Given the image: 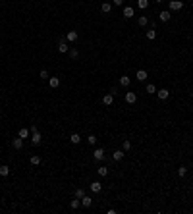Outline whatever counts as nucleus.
Instances as JSON below:
<instances>
[{"label": "nucleus", "mask_w": 193, "mask_h": 214, "mask_svg": "<svg viewBox=\"0 0 193 214\" xmlns=\"http://www.w3.org/2000/svg\"><path fill=\"white\" fill-rule=\"evenodd\" d=\"M181 8H183V2H181V0H170V4H168V10H170V12H178Z\"/></svg>", "instance_id": "1"}, {"label": "nucleus", "mask_w": 193, "mask_h": 214, "mask_svg": "<svg viewBox=\"0 0 193 214\" xmlns=\"http://www.w3.org/2000/svg\"><path fill=\"white\" fill-rule=\"evenodd\" d=\"M31 129H33V135H31V143H33V145H41V141H43V137H41V133H39V129H37V127H35V125H33Z\"/></svg>", "instance_id": "2"}, {"label": "nucleus", "mask_w": 193, "mask_h": 214, "mask_svg": "<svg viewBox=\"0 0 193 214\" xmlns=\"http://www.w3.org/2000/svg\"><path fill=\"white\" fill-rule=\"evenodd\" d=\"M93 158H95L96 162L104 160V149H103V147H96V149H95V152H93Z\"/></svg>", "instance_id": "3"}, {"label": "nucleus", "mask_w": 193, "mask_h": 214, "mask_svg": "<svg viewBox=\"0 0 193 214\" xmlns=\"http://www.w3.org/2000/svg\"><path fill=\"white\" fill-rule=\"evenodd\" d=\"M89 189H91V193H101V191H103V183H101V181H93L89 185Z\"/></svg>", "instance_id": "4"}, {"label": "nucleus", "mask_w": 193, "mask_h": 214, "mask_svg": "<svg viewBox=\"0 0 193 214\" xmlns=\"http://www.w3.org/2000/svg\"><path fill=\"white\" fill-rule=\"evenodd\" d=\"M124 156H126V150H124V149H118V150H114V152H112V158H114L116 162H120Z\"/></svg>", "instance_id": "5"}, {"label": "nucleus", "mask_w": 193, "mask_h": 214, "mask_svg": "<svg viewBox=\"0 0 193 214\" xmlns=\"http://www.w3.org/2000/svg\"><path fill=\"white\" fill-rule=\"evenodd\" d=\"M170 18H172V12H170V10H162V12L158 14V20L160 21H170Z\"/></svg>", "instance_id": "6"}, {"label": "nucleus", "mask_w": 193, "mask_h": 214, "mask_svg": "<svg viewBox=\"0 0 193 214\" xmlns=\"http://www.w3.org/2000/svg\"><path fill=\"white\" fill-rule=\"evenodd\" d=\"M124 98H126V102H128V104H135V102H137V95H135V93H126V97H124Z\"/></svg>", "instance_id": "7"}, {"label": "nucleus", "mask_w": 193, "mask_h": 214, "mask_svg": "<svg viewBox=\"0 0 193 214\" xmlns=\"http://www.w3.org/2000/svg\"><path fill=\"white\" fill-rule=\"evenodd\" d=\"M91 205H93V199H91L89 195H83L81 197V207H85V208H89Z\"/></svg>", "instance_id": "8"}, {"label": "nucleus", "mask_w": 193, "mask_h": 214, "mask_svg": "<svg viewBox=\"0 0 193 214\" xmlns=\"http://www.w3.org/2000/svg\"><path fill=\"white\" fill-rule=\"evenodd\" d=\"M112 102H114V95H112V93H108V95H104V97H103V104H104V106H110Z\"/></svg>", "instance_id": "9"}, {"label": "nucleus", "mask_w": 193, "mask_h": 214, "mask_svg": "<svg viewBox=\"0 0 193 214\" xmlns=\"http://www.w3.org/2000/svg\"><path fill=\"white\" fill-rule=\"evenodd\" d=\"M156 95H158V98H160V100H166V98L170 97V91H168V89H158V91H156Z\"/></svg>", "instance_id": "10"}, {"label": "nucleus", "mask_w": 193, "mask_h": 214, "mask_svg": "<svg viewBox=\"0 0 193 214\" xmlns=\"http://www.w3.org/2000/svg\"><path fill=\"white\" fill-rule=\"evenodd\" d=\"M12 145H14V149L21 150V149H23V139H21V137L18 135V139H14V141H12Z\"/></svg>", "instance_id": "11"}, {"label": "nucleus", "mask_w": 193, "mask_h": 214, "mask_svg": "<svg viewBox=\"0 0 193 214\" xmlns=\"http://www.w3.org/2000/svg\"><path fill=\"white\" fill-rule=\"evenodd\" d=\"M48 85H50V89H58V87H60V79L58 77H48Z\"/></svg>", "instance_id": "12"}, {"label": "nucleus", "mask_w": 193, "mask_h": 214, "mask_svg": "<svg viewBox=\"0 0 193 214\" xmlns=\"http://www.w3.org/2000/svg\"><path fill=\"white\" fill-rule=\"evenodd\" d=\"M124 18H126V20L133 18V8L131 6H124Z\"/></svg>", "instance_id": "13"}, {"label": "nucleus", "mask_w": 193, "mask_h": 214, "mask_svg": "<svg viewBox=\"0 0 193 214\" xmlns=\"http://www.w3.org/2000/svg\"><path fill=\"white\" fill-rule=\"evenodd\" d=\"M77 37H79V35H77L75 31H68V33H66V41H70V43L77 41Z\"/></svg>", "instance_id": "14"}, {"label": "nucleus", "mask_w": 193, "mask_h": 214, "mask_svg": "<svg viewBox=\"0 0 193 214\" xmlns=\"http://www.w3.org/2000/svg\"><path fill=\"white\" fill-rule=\"evenodd\" d=\"M58 50H60V52H62V54H66V52H68V50H70V46H68V45H66V41H64V39H62V41H60V45H58Z\"/></svg>", "instance_id": "15"}, {"label": "nucleus", "mask_w": 193, "mask_h": 214, "mask_svg": "<svg viewBox=\"0 0 193 214\" xmlns=\"http://www.w3.org/2000/svg\"><path fill=\"white\" fill-rule=\"evenodd\" d=\"M137 23H139V27H147L149 25V18H147V16H139Z\"/></svg>", "instance_id": "16"}, {"label": "nucleus", "mask_w": 193, "mask_h": 214, "mask_svg": "<svg viewBox=\"0 0 193 214\" xmlns=\"http://www.w3.org/2000/svg\"><path fill=\"white\" fill-rule=\"evenodd\" d=\"M120 85H122V87H129V85H131V79H129L128 75H122V77H120Z\"/></svg>", "instance_id": "17"}, {"label": "nucleus", "mask_w": 193, "mask_h": 214, "mask_svg": "<svg viewBox=\"0 0 193 214\" xmlns=\"http://www.w3.org/2000/svg\"><path fill=\"white\" fill-rule=\"evenodd\" d=\"M70 141L73 143V145H77V143H81V135H79V133H71V135H70Z\"/></svg>", "instance_id": "18"}, {"label": "nucleus", "mask_w": 193, "mask_h": 214, "mask_svg": "<svg viewBox=\"0 0 193 214\" xmlns=\"http://www.w3.org/2000/svg\"><path fill=\"white\" fill-rule=\"evenodd\" d=\"M147 77H149V75H147V71H145V70H137V79H139V81H145Z\"/></svg>", "instance_id": "19"}, {"label": "nucleus", "mask_w": 193, "mask_h": 214, "mask_svg": "<svg viewBox=\"0 0 193 214\" xmlns=\"http://www.w3.org/2000/svg\"><path fill=\"white\" fill-rule=\"evenodd\" d=\"M96 172H99V175H101V177L108 175V168H106V166H99V168H96Z\"/></svg>", "instance_id": "20"}, {"label": "nucleus", "mask_w": 193, "mask_h": 214, "mask_svg": "<svg viewBox=\"0 0 193 214\" xmlns=\"http://www.w3.org/2000/svg\"><path fill=\"white\" fill-rule=\"evenodd\" d=\"M29 162L33 164V166H39V164H41V156H37V154H33L31 158H29Z\"/></svg>", "instance_id": "21"}, {"label": "nucleus", "mask_w": 193, "mask_h": 214, "mask_svg": "<svg viewBox=\"0 0 193 214\" xmlns=\"http://www.w3.org/2000/svg\"><path fill=\"white\" fill-rule=\"evenodd\" d=\"M68 54H70V58H79V50H77V48H70V50H68Z\"/></svg>", "instance_id": "22"}, {"label": "nucleus", "mask_w": 193, "mask_h": 214, "mask_svg": "<svg viewBox=\"0 0 193 214\" xmlns=\"http://www.w3.org/2000/svg\"><path fill=\"white\" fill-rule=\"evenodd\" d=\"M101 10H103L104 14H108L110 10H112V4H110V2H103V6H101Z\"/></svg>", "instance_id": "23"}, {"label": "nucleus", "mask_w": 193, "mask_h": 214, "mask_svg": "<svg viewBox=\"0 0 193 214\" xmlns=\"http://www.w3.org/2000/svg\"><path fill=\"white\" fill-rule=\"evenodd\" d=\"M79 205H81V199H77V197H75V199H73V201L70 202V207L73 208V210H77V208H79Z\"/></svg>", "instance_id": "24"}, {"label": "nucleus", "mask_w": 193, "mask_h": 214, "mask_svg": "<svg viewBox=\"0 0 193 214\" xmlns=\"http://www.w3.org/2000/svg\"><path fill=\"white\" fill-rule=\"evenodd\" d=\"M8 174H10V168H8V166H0V175H2V177H6Z\"/></svg>", "instance_id": "25"}, {"label": "nucleus", "mask_w": 193, "mask_h": 214, "mask_svg": "<svg viewBox=\"0 0 193 214\" xmlns=\"http://www.w3.org/2000/svg\"><path fill=\"white\" fill-rule=\"evenodd\" d=\"M145 91H147V93H149V95H153V93H156V87H154V85H153V83H149V85H147V87H145Z\"/></svg>", "instance_id": "26"}, {"label": "nucleus", "mask_w": 193, "mask_h": 214, "mask_svg": "<svg viewBox=\"0 0 193 214\" xmlns=\"http://www.w3.org/2000/svg\"><path fill=\"white\" fill-rule=\"evenodd\" d=\"M19 137H21V139H27V137H29V129L21 127V129H19Z\"/></svg>", "instance_id": "27"}, {"label": "nucleus", "mask_w": 193, "mask_h": 214, "mask_svg": "<svg viewBox=\"0 0 193 214\" xmlns=\"http://www.w3.org/2000/svg\"><path fill=\"white\" fill-rule=\"evenodd\" d=\"M147 39H149V41L156 39V31H154V29H149V31H147Z\"/></svg>", "instance_id": "28"}, {"label": "nucleus", "mask_w": 193, "mask_h": 214, "mask_svg": "<svg viewBox=\"0 0 193 214\" xmlns=\"http://www.w3.org/2000/svg\"><path fill=\"white\" fill-rule=\"evenodd\" d=\"M137 6L141 8V10H145L149 6V0H137Z\"/></svg>", "instance_id": "29"}, {"label": "nucleus", "mask_w": 193, "mask_h": 214, "mask_svg": "<svg viewBox=\"0 0 193 214\" xmlns=\"http://www.w3.org/2000/svg\"><path fill=\"white\" fill-rule=\"evenodd\" d=\"M186 174H187V168H186V166H180V168H178V175H180V177H183Z\"/></svg>", "instance_id": "30"}, {"label": "nucleus", "mask_w": 193, "mask_h": 214, "mask_svg": "<svg viewBox=\"0 0 193 214\" xmlns=\"http://www.w3.org/2000/svg\"><path fill=\"white\" fill-rule=\"evenodd\" d=\"M122 149H124V150H126V152H128V150H129V149H131V143H129V141H128V139H126V141H124V143H122Z\"/></svg>", "instance_id": "31"}, {"label": "nucleus", "mask_w": 193, "mask_h": 214, "mask_svg": "<svg viewBox=\"0 0 193 214\" xmlns=\"http://www.w3.org/2000/svg\"><path fill=\"white\" fill-rule=\"evenodd\" d=\"M83 195H85V189H83V187L75 189V197H77V199H81V197H83Z\"/></svg>", "instance_id": "32"}, {"label": "nucleus", "mask_w": 193, "mask_h": 214, "mask_svg": "<svg viewBox=\"0 0 193 214\" xmlns=\"http://www.w3.org/2000/svg\"><path fill=\"white\" fill-rule=\"evenodd\" d=\"M39 77H41V79H48L50 75H48V71H46V70H41V73H39Z\"/></svg>", "instance_id": "33"}, {"label": "nucleus", "mask_w": 193, "mask_h": 214, "mask_svg": "<svg viewBox=\"0 0 193 214\" xmlns=\"http://www.w3.org/2000/svg\"><path fill=\"white\" fill-rule=\"evenodd\" d=\"M87 143H89V145H96V137L95 135H89V137H87Z\"/></svg>", "instance_id": "34"}, {"label": "nucleus", "mask_w": 193, "mask_h": 214, "mask_svg": "<svg viewBox=\"0 0 193 214\" xmlns=\"http://www.w3.org/2000/svg\"><path fill=\"white\" fill-rule=\"evenodd\" d=\"M112 2H114L116 6H122V4H124V0H112Z\"/></svg>", "instance_id": "35"}, {"label": "nucleus", "mask_w": 193, "mask_h": 214, "mask_svg": "<svg viewBox=\"0 0 193 214\" xmlns=\"http://www.w3.org/2000/svg\"><path fill=\"white\" fill-rule=\"evenodd\" d=\"M154 2H158V4H160V2H164V0H154Z\"/></svg>", "instance_id": "36"}]
</instances>
